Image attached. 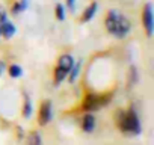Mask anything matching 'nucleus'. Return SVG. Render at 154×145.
I'll return each mask as SVG.
<instances>
[{"mask_svg":"<svg viewBox=\"0 0 154 145\" xmlns=\"http://www.w3.org/2000/svg\"><path fill=\"white\" fill-rule=\"evenodd\" d=\"M106 29L109 33H112L115 38H125L131 29V24L128 21V18H125L119 11L112 9L109 11V15L106 18Z\"/></svg>","mask_w":154,"mask_h":145,"instance_id":"nucleus-1","label":"nucleus"},{"mask_svg":"<svg viewBox=\"0 0 154 145\" xmlns=\"http://www.w3.org/2000/svg\"><path fill=\"white\" fill-rule=\"evenodd\" d=\"M109 101H110V97H109V95L98 97V95L89 94V95H86V98H85V101H83V104H82V109L86 110V112H89V110H98L101 106L107 104Z\"/></svg>","mask_w":154,"mask_h":145,"instance_id":"nucleus-3","label":"nucleus"},{"mask_svg":"<svg viewBox=\"0 0 154 145\" xmlns=\"http://www.w3.org/2000/svg\"><path fill=\"white\" fill-rule=\"evenodd\" d=\"M142 23H143V27H145L146 36H151V35H152V30H154L152 5H151V3H146L145 8H143V12H142Z\"/></svg>","mask_w":154,"mask_h":145,"instance_id":"nucleus-4","label":"nucleus"},{"mask_svg":"<svg viewBox=\"0 0 154 145\" xmlns=\"http://www.w3.org/2000/svg\"><path fill=\"white\" fill-rule=\"evenodd\" d=\"M82 128H83V131H86V133L94 131V128H95V118H94V115L86 113V115L83 116V121H82Z\"/></svg>","mask_w":154,"mask_h":145,"instance_id":"nucleus-8","label":"nucleus"},{"mask_svg":"<svg viewBox=\"0 0 154 145\" xmlns=\"http://www.w3.org/2000/svg\"><path fill=\"white\" fill-rule=\"evenodd\" d=\"M66 76H68V72H66L65 69H62V68L56 66V69H54V83H56V85H59V83H60Z\"/></svg>","mask_w":154,"mask_h":145,"instance_id":"nucleus-13","label":"nucleus"},{"mask_svg":"<svg viewBox=\"0 0 154 145\" xmlns=\"http://www.w3.org/2000/svg\"><path fill=\"white\" fill-rule=\"evenodd\" d=\"M0 36H2V35H0Z\"/></svg>","mask_w":154,"mask_h":145,"instance_id":"nucleus-23","label":"nucleus"},{"mask_svg":"<svg viewBox=\"0 0 154 145\" xmlns=\"http://www.w3.org/2000/svg\"><path fill=\"white\" fill-rule=\"evenodd\" d=\"M20 12H21V9H20V5H18V3H15V5L12 6V14H14V15H18Z\"/></svg>","mask_w":154,"mask_h":145,"instance_id":"nucleus-20","label":"nucleus"},{"mask_svg":"<svg viewBox=\"0 0 154 145\" xmlns=\"http://www.w3.org/2000/svg\"><path fill=\"white\" fill-rule=\"evenodd\" d=\"M15 32H17V29H15L14 23L9 21L8 18H6L2 24H0V35H2L5 39H11V38L15 35Z\"/></svg>","mask_w":154,"mask_h":145,"instance_id":"nucleus-6","label":"nucleus"},{"mask_svg":"<svg viewBox=\"0 0 154 145\" xmlns=\"http://www.w3.org/2000/svg\"><path fill=\"white\" fill-rule=\"evenodd\" d=\"M5 68H6V65H5V62H3V60H0V76H2V74H3V72H5Z\"/></svg>","mask_w":154,"mask_h":145,"instance_id":"nucleus-21","label":"nucleus"},{"mask_svg":"<svg viewBox=\"0 0 154 145\" xmlns=\"http://www.w3.org/2000/svg\"><path fill=\"white\" fill-rule=\"evenodd\" d=\"M32 110H33V107H32L30 97L26 94V95H24V106H23V116H24V118H30Z\"/></svg>","mask_w":154,"mask_h":145,"instance_id":"nucleus-11","label":"nucleus"},{"mask_svg":"<svg viewBox=\"0 0 154 145\" xmlns=\"http://www.w3.org/2000/svg\"><path fill=\"white\" fill-rule=\"evenodd\" d=\"M72 65H74V59H72L71 54H62L59 57V60H57V66L62 68V69H65L66 72H69V69L72 68Z\"/></svg>","mask_w":154,"mask_h":145,"instance_id":"nucleus-7","label":"nucleus"},{"mask_svg":"<svg viewBox=\"0 0 154 145\" xmlns=\"http://www.w3.org/2000/svg\"><path fill=\"white\" fill-rule=\"evenodd\" d=\"M137 82V69L136 66H130L128 69V86H134Z\"/></svg>","mask_w":154,"mask_h":145,"instance_id":"nucleus-14","label":"nucleus"},{"mask_svg":"<svg viewBox=\"0 0 154 145\" xmlns=\"http://www.w3.org/2000/svg\"><path fill=\"white\" fill-rule=\"evenodd\" d=\"M6 18H8V12H6L5 6H2V5H0V24H2V23H3Z\"/></svg>","mask_w":154,"mask_h":145,"instance_id":"nucleus-17","label":"nucleus"},{"mask_svg":"<svg viewBox=\"0 0 154 145\" xmlns=\"http://www.w3.org/2000/svg\"><path fill=\"white\" fill-rule=\"evenodd\" d=\"M27 3H29V0H21V2H18L21 12H23V11H26V8H27Z\"/></svg>","mask_w":154,"mask_h":145,"instance_id":"nucleus-19","label":"nucleus"},{"mask_svg":"<svg viewBox=\"0 0 154 145\" xmlns=\"http://www.w3.org/2000/svg\"><path fill=\"white\" fill-rule=\"evenodd\" d=\"M116 122H118L119 130L125 134H139L142 131L140 121L134 109H130L127 112L119 110L116 115Z\"/></svg>","mask_w":154,"mask_h":145,"instance_id":"nucleus-2","label":"nucleus"},{"mask_svg":"<svg viewBox=\"0 0 154 145\" xmlns=\"http://www.w3.org/2000/svg\"><path fill=\"white\" fill-rule=\"evenodd\" d=\"M27 142L32 145H39L41 142H42V139H41V136H39V131H33L30 136H29V139H27Z\"/></svg>","mask_w":154,"mask_h":145,"instance_id":"nucleus-16","label":"nucleus"},{"mask_svg":"<svg viewBox=\"0 0 154 145\" xmlns=\"http://www.w3.org/2000/svg\"><path fill=\"white\" fill-rule=\"evenodd\" d=\"M9 76H11L12 79L21 77V76H23V68H21L20 65H17V63H12V65L9 66Z\"/></svg>","mask_w":154,"mask_h":145,"instance_id":"nucleus-12","label":"nucleus"},{"mask_svg":"<svg viewBox=\"0 0 154 145\" xmlns=\"http://www.w3.org/2000/svg\"><path fill=\"white\" fill-rule=\"evenodd\" d=\"M54 15H56V18H57L59 21H63V20H65V8H63V5H60V3L56 5V8H54Z\"/></svg>","mask_w":154,"mask_h":145,"instance_id":"nucleus-15","label":"nucleus"},{"mask_svg":"<svg viewBox=\"0 0 154 145\" xmlns=\"http://www.w3.org/2000/svg\"><path fill=\"white\" fill-rule=\"evenodd\" d=\"M51 101L45 100L41 103V109H39V125H45L51 121Z\"/></svg>","mask_w":154,"mask_h":145,"instance_id":"nucleus-5","label":"nucleus"},{"mask_svg":"<svg viewBox=\"0 0 154 145\" xmlns=\"http://www.w3.org/2000/svg\"><path fill=\"white\" fill-rule=\"evenodd\" d=\"M17 130H18V137H23V136H24V134H23V128H20V127H18Z\"/></svg>","mask_w":154,"mask_h":145,"instance_id":"nucleus-22","label":"nucleus"},{"mask_svg":"<svg viewBox=\"0 0 154 145\" xmlns=\"http://www.w3.org/2000/svg\"><path fill=\"white\" fill-rule=\"evenodd\" d=\"M80 69H82V60H79V62H74V65H72V68L69 69V83H74L75 82V79L79 77V74H80Z\"/></svg>","mask_w":154,"mask_h":145,"instance_id":"nucleus-10","label":"nucleus"},{"mask_svg":"<svg viewBox=\"0 0 154 145\" xmlns=\"http://www.w3.org/2000/svg\"><path fill=\"white\" fill-rule=\"evenodd\" d=\"M97 8H98V3H97V2H92V3L85 9V12H83V15H82V21H83V23L91 21V20L94 18L95 12H97Z\"/></svg>","mask_w":154,"mask_h":145,"instance_id":"nucleus-9","label":"nucleus"},{"mask_svg":"<svg viewBox=\"0 0 154 145\" xmlns=\"http://www.w3.org/2000/svg\"><path fill=\"white\" fill-rule=\"evenodd\" d=\"M66 6L71 12H74L75 11V0H66Z\"/></svg>","mask_w":154,"mask_h":145,"instance_id":"nucleus-18","label":"nucleus"}]
</instances>
